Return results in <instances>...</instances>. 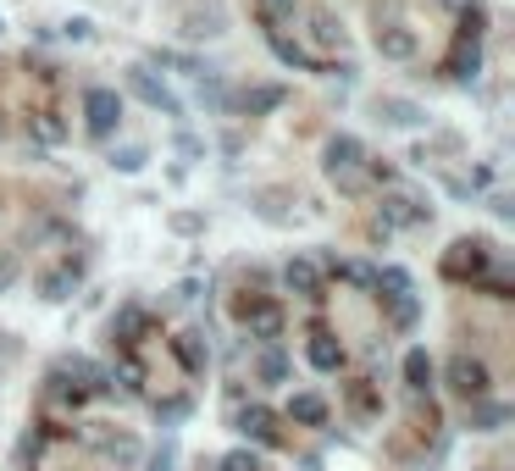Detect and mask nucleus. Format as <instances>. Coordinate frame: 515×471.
Returning <instances> with one entry per match:
<instances>
[{
	"label": "nucleus",
	"instance_id": "obj_9",
	"mask_svg": "<svg viewBox=\"0 0 515 471\" xmlns=\"http://www.w3.org/2000/svg\"><path fill=\"white\" fill-rule=\"evenodd\" d=\"M288 289L316 294V289H322V266H316V261H305V255H300V261H288Z\"/></svg>",
	"mask_w": 515,
	"mask_h": 471
},
{
	"label": "nucleus",
	"instance_id": "obj_7",
	"mask_svg": "<svg viewBox=\"0 0 515 471\" xmlns=\"http://www.w3.org/2000/svg\"><path fill=\"white\" fill-rule=\"evenodd\" d=\"M250 12H255V23L272 34V28H283L288 17H294V0H250Z\"/></svg>",
	"mask_w": 515,
	"mask_h": 471
},
{
	"label": "nucleus",
	"instance_id": "obj_3",
	"mask_svg": "<svg viewBox=\"0 0 515 471\" xmlns=\"http://www.w3.org/2000/svg\"><path fill=\"white\" fill-rule=\"evenodd\" d=\"M84 111H89V133H95V139H111V128H117V117H122V100L111 95V89H89Z\"/></svg>",
	"mask_w": 515,
	"mask_h": 471
},
{
	"label": "nucleus",
	"instance_id": "obj_1",
	"mask_svg": "<svg viewBox=\"0 0 515 471\" xmlns=\"http://www.w3.org/2000/svg\"><path fill=\"white\" fill-rule=\"evenodd\" d=\"M360 161H366V150H360L355 139H338V145L327 150V178H333L344 194H360L366 183H372V172H360Z\"/></svg>",
	"mask_w": 515,
	"mask_h": 471
},
{
	"label": "nucleus",
	"instance_id": "obj_4",
	"mask_svg": "<svg viewBox=\"0 0 515 471\" xmlns=\"http://www.w3.org/2000/svg\"><path fill=\"white\" fill-rule=\"evenodd\" d=\"M449 278H466V272H471V278H482V272H488V266H493V250H488V244H455V255H449Z\"/></svg>",
	"mask_w": 515,
	"mask_h": 471
},
{
	"label": "nucleus",
	"instance_id": "obj_5",
	"mask_svg": "<svg viewBox=\"0 0 515 471\" xmlns=\"http://www.w3.org/2000/svg\"><path fill=\"white\" fill-rule=\"evenodd\" d=\"M377 50L394 56V61H405V56H416V39H410L405 23H383V28H377Z\"/></svg>",
	"mask_w": 515,
	"mask_h": 471
},
{
	"label": "nucleus",
	"instance_id": "obj_10",
	"mask_svg": "<svg viewBox=\"0 0 515 471\" xmlns=\"http://www.w3.org/2000/svg\"><path fill=\"white\" fill-rule=\"evenodd\" d=\"M288 416H294V422H305V427H322L327 422V405H322V394H300Z\"/></svg>",
	"mask_w": 515,
	"mask_h": 471
},
{
	"label": "nucleus",
	"instance_id": "obj_12",
	"mask_svg": "<svg viewBox=\"0 0 515 471\" xmlns=\"http://www.w3.org/2000/svg\"><path fill=\"white\" fill-rule=\"evenodd\" d=\"M311 361H316V366H327V372H333V366L344 361V350H333V344H327V333H322V327L311 333Z\"/></svg>",
	"mask_w": 515,
	"mask_h": 471
},
{
	"label": "nucleus",
	"instance_id": "obj_13",
	"mask_svg": "<svg viewBox=\"0 0 515 471\" xmlns=\"http://www.w3.org/2000/svg\"><path fill=\"white\" fill-rule=\"evenodd\" d=\"M255 372H261L266 383H283V377H288V361H283L277 350H261V361H255Z\"/></svg>",
	"mask_w": 515,
	"mask_h": 471
},
{
	"label": "nucleus",
	"instance_id": "obj_14",
	"mask_svg": "<svg viewBox=\"0 0 515 471\" xmlns=\"http://www.w3.org/2000/svg\"><path fill=\"white\" fill-rule=\"evenodd\" d=\"M405 372H410V388H427L432 383V361H427V355H410V366H405Z\"/></svg>",
	"mask_w": 515,
	"mask_h": 471
},
{
	"label": "nucleus",
	"instance_id": "obj_11",
	"mask_svg": "<svg viewBox=\"0 0 515 471\" xmlns=\"http://www.w3.org/2000/svg\"><path fill=\"white\" fill-rule=\"evenodd\" d=\"M466 422L477 427V433H493V427L504 422V405H482V399H471V405H466Z\"/></svg>",
	"mask_w": 515,
	"mask_h": 471
},
{
	"label": "nucleus",
	"instance_id": "obj_2",
	"mask_svg": "<svg viewBox=\"0 0 515 471\" xmlns=\"http://www.w3.org/2000/svg\"><path fill=\"white\" fill-rule=\"evenodd\" d=\"M449 388H455L460 399H488V366L482 361H471V355H455V361H449Z\"/></svg>",
	"mask_w": 515,
	"mask_h": 471
},
{
	"label": "nucleus",
	"instance_id": "obj_8",
	"mask_svg": "<svg viewBox=\"0 0 515 471\" xmlns=\"http://www.w3.org/2000/svg\"><path fill=\"white\" fill-rule=\"evenodd\" d=\"M128 84H133V95H144V100H150V106H161V111H178V100H172L167 89H161L156 78H150V73H139V67H133V73H128Z\"/></svg>",
	"mask_w": 515,
	"mask_h": 471
},
{
	"label": "nucleus",
	"instance_id": "obj_6",
	"mask_svg": "<svg viewBox=\"0 0 515 471\" xmlns=\"http://www.w3.org/2000/svg\"><path fill=\"white\" fill-rule=\"evenodd\" d=\"M239 427L250 438H261V444H283V433H277V416L272 411H261V405H255V411H244L239 416Z\"/></svg>",
	"mask_w": 515,
	"mask_h": 471
}]
</instances>
